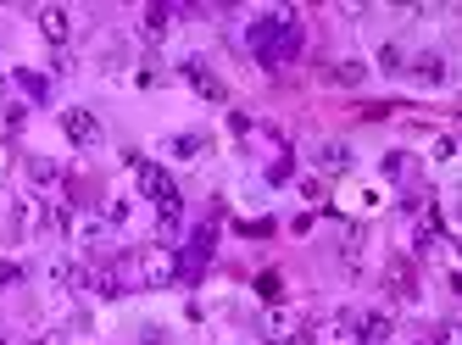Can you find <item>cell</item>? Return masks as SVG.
<instances>
[{
	"instance_id": "obj_1",
	"label": "cell",
	"mask_w": 462,
	"mask_h": 345,
	"mask_svg": "<svg viewBox=\"0 0 462 345\" xmlns=\"http://www.w3.org/2000/svg\"><path fill=\"white\" fill-rule=\"evenodd\" d=\"M128 279L134 284H145V290H168L173 279H179V256L168 251V246H145V251H128Z\"/></svg>"
},
{
	"instance_id": "obj_2",
	"label": "cell",
	"mask_w": 462,
	"mask_h": 345,
	"mask_svg": "<svg viewBox=\"0 0 462 345\" xmlns=\"http://www.w3.org/2000/svg\"><path fill=\"white\" fill-rule=\"evenodd\" d=\"M307 345H362L356 340V312H328V318H318V329H312Z\"/></svg>"
},
{
	"instance_id": "obj_3",
	"label": "cell",
	"mask_w": 462,
	"mask_h": 345,
	"mask_svg": "<svg viewBox=\"0 0 462 345\" xmlns=\"http://www.w3.org/2000/svg\"><path fill=\"white\" fill-rule=\"evenodd\" d=\"M61 134L89 151V145H101V117H95L89 107H68V112H61Z\"/></svg>"
},
{
	"instance_id": "obj_4",
	"label": "cell",
	"mask_w": 462,
	"mask_h": 345,
	"mask_svg": "<svg viewBox=\"0 0 462 345\" xmlns=\"http://www.w3.org/2000/svg\"><path fill=\"white\" fill-rule=\"evenodd\" d=\"M34 23H40V40H45L51 51H68V40H73V17L61 12V6H40Z\"/></svg>"
},
{
	"instance_id": "obj_5",
	"label": "cell",
	"mask_w": 462,
	"mask_h": 345,
	"mask_svg": "<svg viewBox=\"0 0 462 345\" xmlns=\"http://www.w3.org/2000/svg\"><path fill=\"white\" fill-rule=\"evenodd\" d=\"M262 334H268L273 345L301 340V312H295V306H268V312H262Z\"/></svg>"
},
{
	"instance_id": "obj_6",
	"label": "cell",
	"mask_w": 462,
	"mask_h": 345,
	"mask_svg": "<svg viewBox=\"0 0 462 345\" xmlns=\"http://www.w3.org/2000/svg\"><path fill=\"white\" fill-rule=\"evenodd\" d=\"M184 79H189V89L201 95V100H228V84L212 73V67H207L201 56H189V61H184Z\"/></svg>"
},
{
	"instance_id": "obj_7",
	"label": "cell",
	"mask_w": 462,
	"mask_h": 345,
	"mask_svg": "<svg viewBox=\"0 0 462 345\" xmlns=\"http://www.w3.org/2000/svg\"><path fill=\"white\" fill-rule=\"evenodd\" d=\"M134 179H140V195H151L156 206L179 195V190H173V172H168V167H156V162H140V167H134Z\"/></svg>"
},
{
	"instance_id": "obj_8",
	"label": "cell",
	"mask_w": 462,
	"mask_h": 345,
	"mask_svg": "<svg viewBox=\"0 0 462 345\" xmlns=\"http://www.w3.org/2000/svg\"><path fill=\"white\" fill-rule=\"evenodd\" d=\"M446 73H451V67H446V56H435V51H423V56H412V61H407V79H412V84H423V89H440V84H446Z\"/></svg>"
},
{
	"instance_id": "obj_9",
	"label": "cell",
	"mask_w": 462,
	"mask_h": 345,
	"mask_svg": "<svg viewBox=\"0 0 462 345\" xmlns=\"http://www.w3.org/2000/svg\"><path fill=\"white\" fill-rule=\"evenodd\" d=\"M384 290H390L395 301H418V273H412L407 256H395V262L384 267Z\"/></svg>"
},
{
	"instance_id": "obj_10",
	"label": "cell",
	"mask_w": 462,
	"mask_h": 345,
	"mask_svg": "<svg viewBox=\"0 0 462 345\" xmlns=\"http://www.w3.org/2000/svg\"><path fill=\"white\" fill-rule=\"evenodd\" d=\"M395 334V318L390 312H368V318H356V340L362 345H384Z\"/></svg>"
},
{
	"instance_id": "obj_11",
	"label": "cell",
	"mask_w": 462,
	"mask_h": 345,
	"mask_svg": "<svg viewBox=\"0 0 462 345\" xmlns=\"http://www.w3.org/2000/svg\"><path fill=\"white\" fill-rule=\"evenodd\" d=\"M318 167H323V172H335V179H340V172H351V145L323 140V145H318Z\"/></svg>"
},
{
	"instance_id": "obj_12",
	"label": "cell",
	"mask_w": 462,
	"mask_h": 345,
	"mask_svg": "<svg viewBox=\"0 0 462 345\" xmlns=\"http://www.w3.org/2000/svg\"><path fill=\"white\" fill-rule=\"evenodd\" d=\"M68 228H73V239H79L84 251H95V246L106 239V218H89V212H84V218H73Z\"/></svg>"
},
{
	"instance_id": "obj_13",
	"label": "cell",
	"mask_w": 462,
	"mask_h": 345,
	"mask_svg": "<svg viewBox=\"0 0 462 345\" xmlns=\"http://www.w3.org/2000/svg\"><path fill=\"white\" fill-rule=\"evenodd\" d=\"M362 79H368V61H335L328 67V84H340V89H356Z\"/></svg>"
},
{
	"instance_id": "obj_14",
	"label": "cell",
	"mask_w": 462,
	"mask_h": 345,
	"mask_svg": "<svg viewBox=\"0 0 462 345\" xmlns=\"http://www.w3.org/2000/svg\"><path fill=\"white\" fill-rule=\"evenodd\" d=\"M17 84L28 100H51V73H34V67H17Z\"/></svg>"
},
{
	"instance_id": "obj_15",
	"label": "cell",
	"mask_w": 462,
	"mask_h": 345,
	"mask_svg": "<svg viewBox=\"0 0 462 345\" xmlns=\"http://www.w3.org/2000/svg\"><path fill=\"white\" fill-rule=\"evenodd\" d=\"M28 179H34L40 190H56V184H61V162H51V156H34V162H28Z\"/></svg>"
},
{
	"instance_id": "obj_16",
	"label": "cell",
	"mask_w": 462,
	"mask_h": 345,
	"mask_svg": "<svg viewBox=\"0 0 462 345\" xmlns=\"http://www.w3.org/2000/svg\"><path fill=\"white\" fill-rule=\"evenodd\" d=\"M156 223H162V234H179V228H184V200H179V195L162 200V206H156Z\"/></svg>"
},
{
	"instance_id": "obj_17",
	"label": "cell",
	"mask_w": 462,
	"mask_h": 345,
	"mask_svg": "<svg viewBox=\"0 0 462 345\" xmlns=\"http://www.w3.org/2000/svg\"><path fill=\"white\" fill-rule=\"evenodd\" d=\"M168 23H173V12H168V6H151V12H145V40H151V45H162V40H168Z\"/></svg>"
},
{
	"instance_id": "obj_18",
	"label": "cell",
	"mask_w": 462,
	"mask_h": 345,
	"mask_svg": "<svg viewBox=\"0 0 462 345\" xmlns=\"http://www.w3.org/2000/svg\"><path fill=\"white\" fill-rule=\"evenodd\" d=\"M28 228H40V206L23 195V200L12 206V234H28Z\"/></svg>"
},
{
	"instance_id": "obj_19",
	"label": "cell",
	"mask_w": 462,
	"mask_h": 345,
	"mask_svg": "<svg viewBox=\"0 0 462 345\" xmlns=\"http://www.w3.org/2000/svg\"><path fill=\"white\" fill-rule=\"evenodd\" d=\"M379 67H384V73H402V67H407V51H402V45L390 40V45L379 51Z\"/></svg>"
},
{
	"instance_id": "obj_20",
	"label": "cell",
	"mask_w": 462,
	"mask_h": 345,
	"mask_svg": "<svg viewBox=\"0 0 462 345\" xmlns=\"http://www.w3.org/2000/svg\"><path fill=\"white\" fill-rule=\"evenodd\" d=\"M290 172H295V162H290V151H284V156H273V162H268V184H284Z\"/></svg>"
},
{
	"instance_id": "obj_21",
	"label": "cell",
	"mask_w": 462,
	"mask_h": 345,
	"mask_svg": "<svg viewBox=\"0 0 462 345\" xmlns=\"http://www.w3.org/2000/svg\"><path fill=\"white\" fill-rule=\"evenodd\" d=\"M207 151V140H195V134H179L173 140V156H201Z\"/></svg>"
},
{
	"instance_id": "obj_22",
	"label": "cell",
	"mask_w": 462,
	"mask_h": 345,
	"mask_svg": "<svg viewBox=\"0 0 462 345\" xmlns=\"http://www.w3.org/2000/svg\"><path fill=\"white\" fill-rule=\"evenodd\" d=\"M128 84H140V89H156V84H162V73H156V67H134V79H128Z\"/></svg>"
},
{
	"instance_id": "obj_23",
	"label": "cell",
	"mask_w": 462,
	"mask_h": 345,
	"mask_svg": "<svg viewBox=\"0 0 462 345\" xmlns=\"http://www.w3.org/2000/svg\"><path fill=\"white\" fill-rule=\"evenodd\" d=\"M23 123H28V107H6V134H23Z\"/></svg>"
},
{
	"instance_id": "obj_24",
	"label": "cell",
	"mask_w": 462,
	"mask_h": 345,
	"mask_svg": "<svg viewBox=\"0 0 462 345\" xmlns=\"http://www.w3.org/2000/svg\"><path fill=\"white\" fill-rule=\"evenodd\" d=\"M12 167H17V162H12V145L0 140V184H12Z\"/></svg>"
},
{
	"instance_id": "obj_25",
	"label": "cell",
	"mask_w": 462,
	"mask_h": 345,
	"mask_svg": "<svg viewBox=\"0 0 462 345\" xmlns=\"http://www.w3.org/2000/svg\"><path fill=\"white\" fill-rule=\"evenodd\" d=\"M457 156V140H451V134H440V140H435V162H451Z\"/></svg>"
},
{
	"instance_id": "obj_26",
	"label": "cell",
	"mask_w": 462,
	"mask_h": 345,
	"mask_svg": "<svg viewBox=\"0 0 462 345\" xmlns=\"http://www.w3.org/2000/svg\"><path fill=\"white\" fill-rule=\"evenodd\" d=\"M384 172H390V179H402V172H407V156L390 151V156H384Z\"/></svg>"
},
{
	"instance_id": "obj_27",
	"label": "cell",
	"mask_w": 462,
	"mask_h": 345,
	"mask_svg": "<svg viewBox=\"0 0 462 345\" xmlns=\"http://www.w3.org/2000/svg\"><path fill=\"white\" fill-rule=\"evenodd\" d=\"M128 218H134V206H128V200H112V212H106V223H128Z\"/></svg>"
},
{
	"instance_id": "obj_28",
	"label": "cell",
	"mask_w": 462,
	"mask_h": 345,
	"mask_svg": "<svg viewBox=\"0 0 462 345\" xmlns=\"http://www.w3.org/2000/svg\"><path fill=\"white\" fill-rule=\"evenodd\" d=\"M435 345H462V329H457V323H440V334H435Z\"/></svg>"
},
{
	"instance_id": "obj_29",
	"label": "cell",
	"mask_w": 462,
	"mask_h": 345,
	"mask_svg": "<svg viewBox=\"0 0 462 345\" xmlns=\"http://www.w3.org/2000/svg\"><path fill=\"white\" fill-rule=\"evenodd\" d=\"M228 128H235V140H245V134H251V117H245V112H235V117H228Z\"/></svg>"
},
{
	"instance_id": "obj_30",
	"label": "cell",
	"mask_w": 462,
	"mask_h": 345,
	"mask_svg": "<svg viewBox=\"0 0 462 345\" xmlns=\"http://www.w3.org/2000/svg\"><path fill=\"white\" fill-rule=\"evenodd\" d=\"M17 279H23V267L17 262H0V284H17Z\"/></svg>"
},
{
	"instance_id": "obj_31",
	"label": "cell",
	"mask_w": 462,
	"mask_h": 345,
	"mask_svg": "<svg viewBox=\"0 0 462 345\" xmlns=\"http://www.w3.org/2000/svg\"><path fill=\"white\" fill-rule=\"evenodd\" d=\"M284 345H307V334H301V340H284Z\"/></svg>"
},
{
	"instance_id": "obj_32",
	"label": "cell",
	"mask_w": 462,
	"mask_h": 345,
	"mask_svg": "<svg viewBox=\"0 0 462 345\" xmlns=\"http://www.w3.org/2000/svg\"><path fill=\"white\" fill-rule=\"evenodd\" d=\"M51 345H68V340H51Z\"/></svg>"
}]
</instances>
